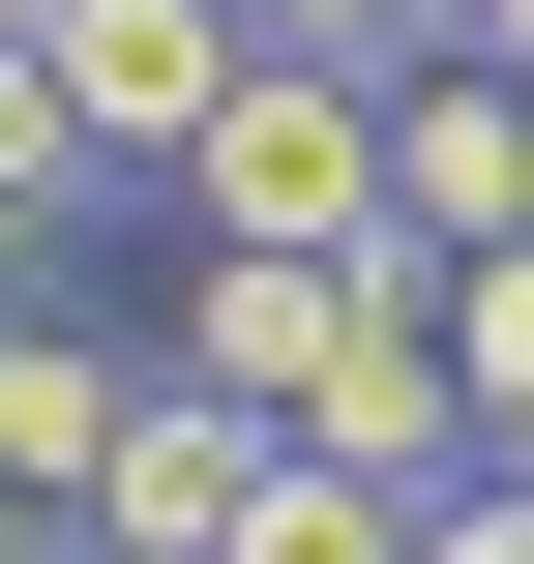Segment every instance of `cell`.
Instances as JSON below:
<instances>
[{
	"label": "cell",
	"mask_w": 534,
	"mask_h": 564,
	"mask_svg": "<svg viewBox=\"0 0 534 564\" xmlns=\"http://www.w3.org/2000/svg\"><path fill=\"white\" fill-rule=\"evenodd\" d=\"M178 387H238L297 476H357V506H446L476 476V416H446V268L416 238H357V268H268V238H208L178 268Z\"/></svg>",
	"instance_id": "cell-1"
},
{
	"label": "cell",
	"mask_w": 534,
	"mask_h": 564,
	"mask_svg": "<svg viewBox=\"0 0 534 564\" xmlns=\"http://www.w3.org/2000/svg\"><path fill=\"white\" fill-rule=\"evenodd\" d=\"M178 208L268 238V268H357V238H386V89H357V59H238L208 149H178Z\"/></svg>",
	"instance_id": "cell-2"
},
{
	"label": "cell",
	"mask_w": 534,
	"mask_h": 564,
	"mask_svg": "<svg viewBox=\"0 0 534 564\" xmlns=\"http://www.w3.org/2000/svg\"><path fill=\"white\" fill-rule=\"evenodd\" d=\"M268 476H297V446H268L238 387H178V357H149V416H119V476H89V535H59V564H238Z\"/></svg>",
	"instance_id": "cell-3"
},
{
	"label": "cell",
	"mask_w": 534,
	"mask_h": 564,
	"mask_svg": "<svg viewBox=\"0 0 534 564\" xmlns=\"http://www.w3.org/2000/svg\"><path fill=\"white\" fill-rule=\"evenodd\" d=\"M238 59H268L238 0H59V119H89V178H178Z\"/></svg>",
	"instance_id": "cell-4"
},
{
	"label": "cell",
	"mask_w": 534,
	"mask_h": 564,
	"mask_svg": "<svg viewBox=\"0 0 534 564\" xmlns=\"http://www.w3.org/2000/svg\"><path fill=\"white\" fill-rule=\"evenodd\" d=\"M386 238H416V268H505L534 238V89L505 59H416V89H386Z\"/></svg>",
	"instance_id": "cell-5"
},
{
	"label": "cell",
	"mask_w": 534,
	"mask_h": 564,
	"mask_svg": "<svg viewBox=\"0 0 534 564\" xmlns=\"http://www.w3.org/2000/svg\"><path fill=\"white\" fill-rule=\"evenodd\" d=\"M119 416H149V357H89L59 297H0V506H59V535H89V476H119Z\"/></svg>",
	"instance_id": "cell-6"
},
{
	"label": "cell",
	"mask_w": 534,
	"mask_h": 564,
	"mask_svg": "<svg viewBox=\"0 0 534 564\" xmlns=\"http://www.w3.org/2000/svg\"><path fill=\"white\" fill-rule=\"evenodd\" d=\"M268 59H357V89H416V59H476V0H238Z\"/></svg>",
	"instance_id": "cell-7"
},
{
	"label": "cell",
	"mask_w": 534,
	"mask_h": 564,
	"mask_svg": "<svg viewBox=\"0 0 534 564\" xmlns=\"http://www.w3.org/2000/svg\"><path fill=\"white\" fill-rule=\"evenodd\" d=\"M89 208V119H59V59H0V238H59Z\"/></svg>",
	"instance_id": "cell-8"
},
{
	"label": "cell",
	"mask_w": 534,
	"mask_h": 564,
	"mask_svg": "<svg viewBox=\"0 0 534 564\" xmlns=\"http://www.w3.org/2000/svg\"><path fill=\"white\" fill-rule=\"evenodd\" d=\"M238 564H416V506H357V476H268V506H238Z\"/></svg>",
	"instance_id": "cell-9"
},
{
	"label": "cell",
	"mask_w": 534,
	"mask_h": 564,
	"mask_svg": "<svg viewBox=\"0 0 534 564\" xmlns=\"http://www.w3.org/2000/svg\"><path fill=\"white\" fill-rule=\"evenodd\" d=\"M416 564H534V506H505V476H446V506H416Z\"/></svg>",
	"instance_id": "cell-10"
},
{
	"label": "cell",
	"mask_w": 534,
	"mask_h": 564,
	"mask_svg": "<svg viewBox=\"0 0 534 564\" xmlns=\"http://www.w3.org/2000/svg\"><path fill=\"white\" fill-rule=\"evenodd\" d=\"M476 59H505V89H534V0H476Z\"/></svg>",
	"instance_id": "cell-11"
},
{
	"label": "cell",
	"mask_w": 534,
	"mask_h": 564,
	"mask_svg": "<svg viewBox=\"0 0 534 564\" xmlns=\"http://www.w3.org/2000/svg\"><path fill=\"white\" fill-rule=\"evenodd\" d=\"M0 59H59V0H0Z\"/></svg>",
	"instance_id": "cell-12"
},
{
	"label": "cell",
	"mask_w": 534,
	"mask_h": 564,
	"mask_svg": "<svg viewBox=\"0 0 534 564\" xmlns=\"http://www.w3.org/2000/svg\"><path fill=\"white\" fill-rule=\"evenodd\" d=\"M0 564H59V506H0Z\"/></svg>",
	"instance_id": "cell-13"
},
{
	"label": "cell",
	"mask_w": 534,
	"mask_h": 564,
	"mask_svg": "<svg viewBox=\"0 0 534 564\" xmlns=\"http://www.w3.org/2000/svg\"><path fill=\"white\" fill-rule=\"evenodd\" d=\"M0 297H30V238H0Z\"/></svg>",
	"instance_id": "cell-14"
}]
</instances>
